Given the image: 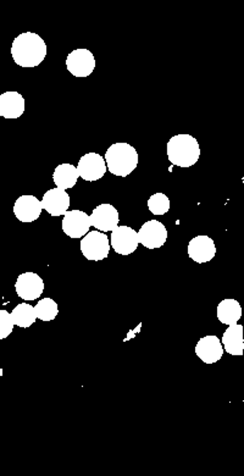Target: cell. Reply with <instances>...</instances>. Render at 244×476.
<instances>
[{"mask_svg": "<svg viewBox=\"0 0 244 476\" xmlns=\"http://www.w3.org/2000/svg\"><path fill=\"white\" fill-rule=\"evenodd\" d=\"M167 157L172 165L191 167L201 157V147L193 135H176L167 142Z\"/></svg>", "mask_w": 244, "mask_h": 476, "instance_id": "2", "label": "cell"}, {"mask_svg": "<svg viewBox=\"0 0 244 476\" xmlns=\"http://www.w3.org/2000/svg\"><path fill=\"white\" fill-rule=\"evenodd\" d=\"M110 245L113 250L121 255H130L138 248V233L130 226H118L111 231Z\"/></svg>", "mask_w": 244, "mask_h": 476, "instance_id": "6", "label": "cell"}, {"mask_svg": "<svg viewBox=\"0 0 244 476\" xmlns=\"http://www.w3.org/2000/svg\"><path fill=\"white\" fill-rule=\"evenodd\" d=\"M108 170L115 176L126 177L135 170L138 165V153L128 143H115L110 145L105 153Z\"/></svg>", "mask_w": 244, "mask_h": 476, "instance_id": "3", "label": "cell"}, {"mask_svg": "<svg viewBox=\"0 0 244 476\" xmlns=\"http://www.w3.org/2000/svg\"><path fill=\"white\" fill-rule=\"evenodd\" d=\"M221 343L227 353L231 355H243V326L238 323L231 325L223 333Z\"/></svg>", "mask_w": 244, "mask_h": 476, "instance_id": "17", "label": "cell"}, {"mask_svg": "<svg viewBox=\"0 0 244 476\" xmlns=\"http://www.w3.org/2000/svg\"><path fill=\"white\" fill-rule=\"evenodd\" d=\"M11 55L18 66L35 67L47 57V44L37 33L25 32L13 40Z\"/></svg>", "mask_w": 244, "mask_h": 476, "instance_id": "1", "label": "cell"}, {"mask_svg": "<svg viewBox=\"0 0 244 476\" xmlns=\"http://www.w3.org/2000/svg\"><path fill=\"white\" fill-rule=\"evenodd\" d=\"M89 218H91L92 226L104 233L113 231L118 228V221H120L116 208L106 203L96 206V209L93 210V213L89 215Z\"/></svg>", "mask_w": 244, "mask_h": 476, "instance_id": "11", "label": "cell"}, {"mask_svg": "<svg viewBox=\"0 0 244 476\" xmlns=\"http://www.w3.org/2000/svg\"><path fill=\"white\" fill-rule=\"evenodd\" d=\"M81 252L88 260L99 262L108 258L110 252L109 237L104 232H88L81 240Z\"/></svg>", "mask_w": 244, "mask_h": 476, "instance_id": "4", "label": "cell"}, {"mask_svg": "<svg viewBox=\"0 0 244 476\" xmlns=\"http://www.w3.org/2000/svg\"><path fill=\"white\" fill-rule=\"evenodd\" d=\"M42 206L52 216L65 215L67 209L70 208V196L66 193L65 189L61 188L49 189L48 192L44 193Z\"/></svg>", "mask_w": 244, "mask_h": 476, "instance_id": "12", "label": "cell"}, {"mask_svg": "<svg viewBox=\"0 0 244 476\" xmlns=\"http://www.w3.org/2000/svg\"><path fill=\"white\" fill-rule=\"evenodd\" d=\"M13 323L18 328H30L35 323L37 314H35V306H30L27 303H21L13 308L11 311Z\"/></svg>", "mask_w": 244, "mask_h": 476, "instance_id": "20", "label": "cell"}, {"mask_svg": "<svg viewBox=\"0 0 244 476\" xmlns=\"http://www.w3.org/2000/svg\"><path fill=\"white\" fill-rule=\"evenodd\" d=\"M137 233L140 243L148 249L162 248L167 240L165 225L157 220L147 221Z\"/></svg>", "mask_w": 244, "mask_h": 476, "instance_id": "8", "label": "cell"}, {"mask_svg": "<svg viewBox=\"0 0 244 476\" xmlns=\"http://www.w3.org/2000/svg\"><path fill=\"white\" fill-rule=\"evenodd\" d=\"M196 354L198 358L205 364H214L223 358V347L216 336H205L201 338L196 345Z\"/></svg>", "mask_w": 244, "mask_h": 476, "instance_id": "15", "label": "cell"}, {"mask_svg": "<svg viewBox=\"0 0 244 476\" xmlns=\"http://www.w3.org/2000/svg\"><path fill=\"white\" fill-rule=\"evenodd\" d=\"M242 318V306L235 299H223L218 306V319L225 325H235Z\"/></svg>", "mask_w": 244, "mask_h": 476, "instance_id": "18", "label": "cell"}, {"mask_svg": "<svg viewBox=\"0 0 244 476\" xmlns=\"http://www.w3.org/2000/svg\"><path fill=\"white\" fill-rule=\"evenodd\" d=\"M15 289L23 301H35L42 296L44 291V281L35 272H23L18 276L15 284Z\"/></svg>", "mask_w": 244, "mask_h": 476, "instance_id": "10", "label": "cell"}, {"mask_svg": "<svg viewBox=\"0 0 244 476\" xmlns=\"http://www.w3.org/2000/svg\"><path fill=\"white\" fill-rule=\"evenodd\" d=\"M91 218L82 210H71L62 218V231L70 238H82L91 228Z\"/></svg>", "mask_w": 244, "mask_h": 476, "instance_id": "7", "label": "cell"}, {"mask_svg": "<svg viewBox=\"0 0 244 476\" xmlns=\"http://www.w3.org/2000/svg\"><path fill=\"white\" fill-rule=\"evenodd\" d=\"M25 113V98L18 92H5L0 96V116L18 118Z\"/></svg>", "mask_w": 244, "mask_h": 476, "instance_id": "16", "label": "cell"}, {"mask_svg": "<svg viewBox=\"0 0 244 476\" xmlns=\"http://www.w3.org/2000/svg\"><path fill=\"white\" fill-rule=\"evenodd\" d=\"M79 174L77 167H74L71 164H61L57 166V169L52 174V179L57 184V188L61 189H69L74 187L77 184Z\"/></svg>", "mask_w": 244, "mask_h": 476, "instance_id": "19", "label": "cell"}, {"mask_svg": "<svg viewBox=\"0 0 244 476\" xmlns=\"http://www.w3.org/2000/svg\"><path fill=\"white\" fill-rule=\"evenodd\" d=\"M42 201L35 196H21L13 206V214L21 223H33L42 214Z\"/></svg>", "mask_w": 244, "mask_h": 476, "instance_id": "13", "label": "cell"}, {"mask_svg": "<svg viewBox=\"0 0 244 476\" xmlns=\"http://www.w3.org/2000/svg\"><path fill=\"white\" fill-rule=\"evenodd\" d=\"M170 199L164 193H155L148 199V209L154 215L166 214L170 210Z\"/></svg>", "mask_w": 244, "mask_h": 476, "instance_id": "22", "label": "cell"}, {"mask_svg": "<svg viewBox=\"0 0 244 476\" xmlns=\"http://www.w3.org/2000/svg\"><path fill=\"white\" fill-rule=\"evenodd\" d=\"M37 318L42 321H52L59 314L57 301L52 298H43L40 299L37 306H35Z\"/></svg>", "mask_w": 244, "mask_h": 476, "instance_id": "21", "label": "cell"}, {"mask_svg": "<svg viewBox=\"0 0 244 476\" xmlns=\"http://www.w3.org/2000/svg\"><path fill=\"white\" fill-rule=\"evenodd\" d=\"M66 67L74 77H88L96 69V57L88 49H74L66 57Z\"/></svg>", "mask_w": 244, "mask_h": 476, "instance_id": "5", "label": "cell"}, {"mask_svg": "<svg viewBox=\"0 0 244 476\" xmlns=\"http://www.w3.org/2000/svg\"><path fill=\"white\" fill-rule=\"evenodd\" d=\"M216 247L209 236H196L188 243V255L196 262L203 264L213 260Z\"/></svg>", "mask_w": 244, "mask_h": 476, "instance_id": "14", "label": "cell"}, {"mask_svg": "<svg viewBox=\"0 0 244 476\" xmlns=\"http://www.w3.org/2000/svg\"><path fill=\"white\" fill-rule=\"evenodd\" d=\"M77 170L79 177L88 182H93L101 179L108 171V167L104 157L98 153H87L79 159Z\"/></svg>", "mask_w": 244, "mask_h": 476, "instance_id": "9", "label": "cell"}, {"mask_svg": "<svg viewBox=\"0 0 244 476\" xmlns=\"http://www.w3.org/2000/svg\"><path fill=\"white\" fill-rule=\"evenodd\" d=\"M13 316L11 313H8L6 311H0V338L4 340L9 336L10 333L13 332Z\"/></svg>", "mask_w": 244, "mask_h": 476, "instance_id": "23", "label": "cell"}]
</instances>
